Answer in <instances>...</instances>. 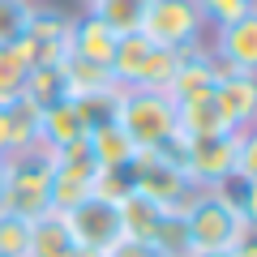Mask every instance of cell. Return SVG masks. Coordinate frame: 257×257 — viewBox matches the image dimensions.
<instances>
[{"label":"cell","instance_id":"6da1fadb","mask_svg":"<svg viewBox=\"0 0 257 257\" xmlns=\"http://www.w3.org/2000/svg\"><path fill=\"white\" fill-rule=\"evenodd\" d=\"M180 227H184V248H231L248 236V219L240 214V202L231 184L219 189H193V197L180 206Z\"/></svg>","mask_w":257,"mask_h":257},{"label":"cell","instance_id":"7a4b0ae2","mask_svg":"<svg viewBox=\"0 0 257 257\" xmlns=\"http://www.w3.org/2000/svg\"><path fill=\"white\" fill-rule=\"evenodd\" d=\"M116 120L138 150H159L176 133V103L167 90H142V86H120L116 99Z\"/></svg>","mask_w":257,"mask_h":257},{"label":"cell","instance_id":"3957f363","mask_svg":"<svg viewBox=\"0 0 257 257\" xmlns=\"http://www.w3.org/2000/svg\"><path fill=\"white\" fill-rule=\"evenodd\" d=\"M0 210L35 219V214L52 210V150L35 146L9 155V189L0 197Z\"/></svg>","mask_w":257,"mask_h":257},{"label":"cell","instance_id":"277c9868","mask_svg":"<svg viewBox=\"0 0 257 257\" xmlns=\"http://www.w3.org/2000/svg\"><path fill=\"white\" fill-rule=\"evenodd\" d=\"M124 180H128V193H138V197H146L172 214H180V206L193 197V180L163 150H138L133 163L124 167Z\"/></svg>","mask_w":257,"mask_h":257},{"label":"cell","instance_id":"5b68a950","mask_svg":"<svg viewBox=\"0 0 257 257\" xmlns=\"http://www.w3.org/2000/svg\"><path fill=\"white\" fill-rule=\"evenodd\" d=\"M176 56L167 47H155L142 35H120L116 56H111V77L120 86H142V90H167L176 69Z\"/></svg>","mask_w":257,"mask_h":257},{"label":"cell","instance_id":"8992f818","mask_svg":"<svg viewBox=\"0 0 257 257\" xmlns=\"http://www.w3.org/2000/svg\"><path fill=\"white\" fill-rule=\"evenodd\" d=\"M202 30L206 22L193 0H150L138 35L150 39L155 47H167V52H189L202 43Z\"/></svg>","mask_w":257,"mask_h":257},{"label":"cell","instance_id":"52a82bcc","mask_svg":"<svg viewBox=\"0 0 257 257\" xmlns=\"http://www.w3.org/2000/svg\"><path fill=\"white\" fill-rule=\"evenodd\" d=\"M69 35H73V18L69 13L35 9L30 22H26V30H22V39L9 43V47L22 56L26 69H35V64H60L69 56Z\"/></svg>","mask_w":257,"mask_h":257},{"label":"cell","instance_id":"ba28073f","mask_svg":"<svg viewBox=\"0 0 257 257\" xmlns=\"http://www.w3.org/2000/svg\"><path fill=\"white\" fill-rule=\"evenodd\" d=\"M236 138L240 133H219V138H184V176L193 189H219L236 180Z\"/></svg>","mask_w":257,"mask_h":257},{"label":"cell","instance_id":"9c48e42d","mask_svg":"<svg viewBox=\"0 0 257 257\" xmlns=\"http://www.w3.org/2000/svg\"><path fill=\"white\" fill-rule=\"evenodd\" d=\"M94 172L99 163L90 159L86 142H73L52 155V210H73L86 197H94Z\"/></svg>","mask_w":257,"mask_h":257},{"label":"cell","instance_id":"30bf717a","mask_svg":"<svg viewBox=\"0 0 257 257\" xmlns=\"http://www.w3.org/2000/svg\"><path fill=\"white\" fill-rule=\"evenodd\" d=\"M64 223L73 231V244L86 248V253H107L120 236H124V223H120V206L103 202V197H86L82 206L64 210Z\"/></svg>","mask_w":257,"mask_h":257},{"label":"cell","instance_id":"8fae6325","mask_svg":"<svg viewBox=\"0 0 257 257\" xmlns=\"http://www.w3.org/2000/svg\"><path fill=\"white\" fill-rule=\"evenodd\" d=\"M214 82H219V60H214V52L206 43H197V47L176 56L172 82H167V99L184 103V99H197V94H210Z\"/></svg>","mask_w":257,"mask_h":257},{"label":"cell","instance_id":"7c38bea8","mask_svg":"<svg viewBox=\"0 0 257 257\" xmlns=\"http://www.w3.org/2000/svg\"><path fill=\"white\" fill-rule=\"evenodd\" d=\"M210 52L227 73H257V9L219 26Z\"/></svg>","mask_w":257,"mask_h":257},{"label":"cell","instance_id":"4fadbf2b","mask_svg":"<svg viewBox=\"0 0 257 257\" xmlns=\"http://www.w3.org/2000/svg\"><path fill=\"white\" fill-rule=\"evenodd\" d=\"M214 99H219L231 133H248V128H257V73H227V69L219 64Z\"/></svg>","mask_w":257,"mask_h":257},{"label":"cell","instance_id":"5bb4252c","mask_svg":"<svg viewBox=\"0 0 257 257\" xmlns=\"http://www.w3.org/2000/svg\"><path fill=\"white\" fill-rule=\"evenodd\" d=\"M86 128H90V124L82 120L77 103L64 99V103H56V107L39 111V146L56 155V150L73 146V142H86Z\"/></svg>","mask_w":257,"mask_h":257},{"label":"cell","instance_id":"9a60e30c","mask_svg":"<svg viewBox=\"0 0 257 257\" xmlns=\"http://www.w3.org/2000/svg\"><path fill=\"white\" fill-rule=\"evenodd\" d=\"M86 150H90V159L99 167H111V172H124V167L133 163V155H138L133 138H128L116 120H103V124L86 128Z\"/></svg>","mask_w":257,"mask_h":257},{"label":"cell","instance_id":"2e32d148","mask_svg":"<svg viewBox=\"0 0 257 257\" xmlns=\"http://www.w3.org/2000/svg\"><path fill=\"white\" fill-rule=\"evenodd\" d=\"M176 133H184V138H219V133H231L214 90L176 103Z\"/></svg>","mask_w":257,"mask_h":257},{"label":"cell","instance_id":"e0dca14e","mask_svg":"<svg viewBox=\"0 0 257 257\" xmlns=\"http://www.w3.org/2000/svg\"><path fill=\"white\" fill-rule=\"evenodd\" d=\"M73 231L64 223L60 210H43L30 219V240H26V257H69L73 253Z\"/></svg>","mask_w":257,"mask_h":257},{"label":"cell","instance_id":"ac0fdd59","mask_svg":"<svg viewBox=\"0 0 257 257\" xmlns=\"http://www.w3.org/2000/svg\"><path fill=\"white\" fill-rule=\"evenodd\" d=\"M116 43H120V35H111L99 18H90V13L73 18V35H69V52H73V56H82V60H94V64H103V69H111Z\"/></svg>","mask_w":257,"mask_h":257},{"label":"cell","instance_id":"d6986e66","mask_svg":"<svg viewBox=\"0 0 257 257\" xmlns=\"http://www.w3.org/2000/svg\"><path fill=\"white\" fill-rule=\"evenodd\" d=\"M60 77H64V90H69V99H90V94H103V90H116V77H111V69H103V64L94 60H82V56H64L60 60Z\"/></svg>","mask_w":257,"mask_h":257},{"label":"cell","instance_id":"ffe728a7","mask_svg":"<svg viewBox=\"0 0 257 257\" xmlns=\"http://www.w3.org/2000/svg\"><path fill=\"white\" fill-rule=\"evenodd\" d=\"M69 99V90H64V77H60V64H35L26 73V86H22V103H26L30 111H47L56 107V103Z\"/></svg>","mask_w":257,"mask_h":257},{"label":"cell","instance_id":"44dd1931","mask_svg":"<svg viewBox=\"0 0 257 257\" xmlns=\"http://www.w3.org/2000/svg\"><path fill=\"white\" fill-rule=\"evenodd\" d=\"M146 9H150V0H90L86 5V13L99 18L111 35H138Z\"/></svg>","mask_w":257,"mask_h":257},{"label":"cell","instance_id":"7402d4cb","mask_svg":"<svg viewBox=\"0 0 257 257\" xmlns=\"http://www.w3.org/2000/svg\"><path fill=\"white\" fill-rule=\"evenodd\" d=\"M26 64L13 47H0V107H13L22 103V86H26Z\"/></svg>","mask_w":257,"mask_h":257},{"label":"cell","instance_id":"603a6c76","mask_svg":"<svg viewBox=\"0 0 257 257\" xmlns=\"http://www.w3.org/2000/svg\"><path fill=\"white\" fill-rule=\"evenodd\" d=\"M30 13H35V0H0V47L22 39Z\"/></svg>","mask_w":257,"mask_h":257},{"label":"cell","instance_id":"cb8c5ba5","mask_svg":"<svg viewBox=\"0 0 257 257\" xmlns=\"http://www.w3.org/2000/svg\"><path fill=\"white\" fill-rule=\"evenodd\" d=\"M26 240H30V219L0 210V257H26Z\"/></svg>","mask_w":257,"mask_h":257},{"label":"cell","instance_id":"d4e9b609","mask_svg":"<svg viewBox=\"0 0 257 257\" xmlns=\"http://www.w3.org/2000/svg\"><path fill=\"white\" fill-rule=\"evenodd\" d=\"M193 5H197L202 22H214V26H227V22L257 9V0H193Z\"/></svg>","mask_w":257,"mask_h":257},{"label":"cell","instance_id":"484cf974","mask_svg":"<svg viewBox=\"0 0 257 257\" xmlns=\"http://www.w3.org/2000/svg\"><path fill=\"white\" fill-rule=\"evenodd\" d=\"M236 180L240 184L257 180V128H248V133L236 138Z\"/></svg>","mask_w":257,"mask_h":257},{"label":"cell","instance_id":"4316f807","mask_svg":"<svg viewBox=\"0 0 257 257\" xmlns=\"http://www.w3.org/2000/svg\"><path fill=\"white\" fill-rule=\"evenodd\" d=\"M103 257H167L159 244H150V240H133V236H120L116 244L107 248Z\"/></svg>","mask_w":257,"mask_h":257},{"label":"cell","instance_id":"83f0119b","mask_svg":"<svg viewBox=\"0 0 257 257\" xmlns=\"http://www.w3.org/2000/svg\"><path fill=\"white\" fill-rule=\"evenodd\" d=\"M236 202H240V214H244V219H248V227L257 231V180L240 184V193H236Z\"/></svg>","mask_w":257,"mask_h":257},{"label":"cell","instance_id":"f1b7e54d","mask_svg":"<svg viewBox=\"0 0 257 257\" xmlns=\"http://www.w3.org/2000/svg\"><path fill=\"white\" fill-rule=\"evenodd\" d=\"M231 257H257V231H248V236L231 248Z\"/></svg>","mask_w":257,"mask_h":257},{"label":"cell","instance_id":"f546056e","mask_svg":"<svg viewBox=\"0 0 257 257\" xmlns=\"http://www.w3.org/2000/svg\"><path fill=\"white\" fill-rule=\"evenodd\" d=\"M180 257H231V253H223V248H184Z\"/></svg>","mask_w":257,"mask_h":257},{"label":"cell","instance_id":"4dcf8cb0","mask_svg":"<svg viewBox=\"0 0 257 257\" xmlns=\"http://www.w3.org/2000/svg\"><path fill=\"white\" fill-rule=\"evenodd\" d=\"M5 189H9V155H0V197H5Z\"/></svg>","mask_w":257,"mask_h":257},{"label":"cell","instance_id":"1f68e13d","mask_svg":"<svg viewBox=\"0 0 257 257\" xmlns=\"http://www.w3.org/2000/svg\"><path fill=\"white\" fill-rule=\"evenodd\" d=\"M69 257H99V253H86V248H73V253H69Z\"/></svg>","mask_w":257,"mask_h":257},{"label":"cell","instance_id":"d6a6232c","mask_svg":"<svg viewBox=\"0 0 257 257\" xmlns=\"http://www.w3.org/2000/svg\"><path fill=\"white\" fill-rule=\"evenodd\" d=\"M82 5H90V0H82Z\"/></svg>","mask_w":257,"mask_h":257}]
</instances>
